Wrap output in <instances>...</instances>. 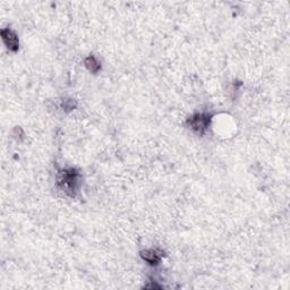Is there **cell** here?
Wrapping results in <instances>:
<instances>
[{
    "instance_id": "obj_1",
    "label": "cell",
    "mask_w": 290,
    "mask_h": 290,
    "mask_svg": "<svg viewBox=\"0 0 290 290\" xmlns=\"http://www.w3.org/2000/svg\"><path fill=\"white\" fill-rule=\"evenodd\" d=\"M210 121H211V115L210 114H195L187 120V125L194 133L198 135H203L210 126Z\"/></svg>"
},
{
    "instance_id": "obj_2",
    "label": "cell",
    "mask_w": 290,
    "mask_h": 290,
    "mask_svg": "<svg viewBox=\"0 0 290 290\" xmlns=\"http://www.w3.org/2000/svg\"><path fill=\"white\" fill-rule=\"evenodd\" d=\"M59 184L61 185L62 188H65V192L69 193L71 192L73 195V192L76 191L78 183V174L76 173L74 169H66L62 170L60 173V177H59Z\"/></svg>"
},
{
    "instance_id": "obj_3",
    "label": "cell",
    "mask_w": 290,
    "mask_h": 290,
    "mask_svg": "<svg viewBox=\"0 0 290 290\" xmlns=\"http://www.w3.org/2000/svg\"><path fill=\"white\" fill-rule=\"evenodd\" d=\"M1 38H2L3 43L6 44V47L8 50L13 52L19 50V41L15 32H13V31L9 29H3L1 30Z\"/></svg>"
},
{
    "instance_id": "obj_4",
    "label": "cell",
    "mask_w": 290,
    "mask_h": 290,
    "mask_svg": "<svg viewBox=\"0 0 290 290\" xmlns=\"http://www.w3.org/2000/svg\"><path fill=\"white\" fill-rule=\"evenodd\" d=\"M141 255H142L143 260L146 261L149 264H151V265H158L162 258V251H160L158 250L143 251Z\"/></svg>"
},
{
    "instance_id": "obj_5",
    "label": "cell",
    "mask_w": 290,
    "mask_h": 290,
    "mask_svg": "<svg viewBox=\"0 0 290 290\" xmlns=\"http://www.w3.org/2000/svg\"><path fill=\"white\" fill-rule=\"evenodd\" d=\"M85 66L86 68L92 73H97L101 69L100 61L97 60L96 57H93V56H89V57L85 59Z\"/></svg>"
}]
</instances>
